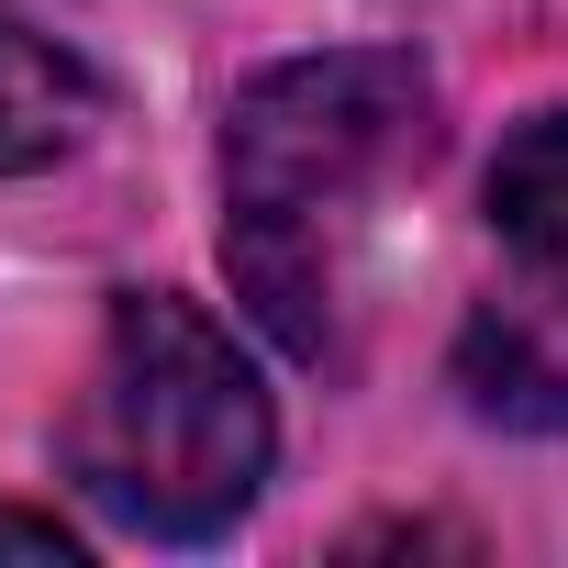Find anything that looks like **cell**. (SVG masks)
Returning <instances> with one entry per match:
<instances>
[{
    "label": "cell",
    "instance_id": "obj_1",
    "mask_svg": "<svg viewBox=\"0 0 568 568\" xmlns=\"http://www.w3.org/2000/svg\"><path fill=\"white\" fill-rule=\"evenodd\" d=\"M435 156V79L390 45H335L267 68L223 123V267L245 313L291 346H346V234L357 201H379L402 168Z\"/></svg>",
    "mask_w": 568,
    "mask_h": 568
},
{
    "label": "cell",
    "instance_id": "obj_2",
    "mask_svg": "<svg viewBox=\"0 0 568 568\" xmlns=\"http://www.w3.org/2000/svg\"><path fill=\"white\" fill-rule=\"evenodd\" d=\"M278 424L256 368L234 357V335L212 313H190L179 291H134L101 324L90 390L68 413V479L123 513L134 535L201 546L223 524H245V501L267 490Z\"/></svg>",
    "mask_w": 568,
    "mask_h": 568
},
{
    "label": "cell",
    "instance_id": "obj_3",
    "mask_svg": "<svg viewBox=\"0 0 568 568\" xmlns=\"http://www.w3.org/2000/svg\"><path fill=\"white\" fill-rule=\"evenodd\" d=\"M457 390L479 424L513 435H568V278L535 267V291H501L457 335Z\"/></svg>",
    "mask_w": 568,
    "mask_h": 568
},
{
    "label": "cell",
    "instance_id": "obj_4",
    "mask_svg": "<svg viewBox=\"0 0 568 568\" xmlns=\"http://www.w3.org/2000/svg\"><path fill=\"white\" fill-rule=\"evenodd\" d=\"M90 123V79L57 34H34L23 12H0V179H23L45 156H68Z\"/></svg>",
    "mask_w": 568,
    "mask_h": 568
},
{
    "label": "cell",
    "instance_id": "obj_5",
    "mask_svg": "<svg viewBox=\"0 0 568 568\" xmlns=\"http://www.w3.org/2000/svg\"><path fill=\"white\" fill-rule=\"evenodd\" d=\"M490 223L524 267L568 278V112H535L501 156H490Z\"/></svg>",
    "mask_w": 568,
    "mask_h": 568
},
{
    "label": "cell",
    "instance_id": "obj_6",
    "mask_svg": "<svg viewBox=\"0 0 568 568\" xmlns=\"http://www.w3.org/2000/svg\"><path fill=\"white\" fill-rule=\"evenodd\" d=\"M0 557H34V568H79L90 546L57 524V513H12V501H0Z\"/></svg>",
    "mask_w": 568,
    "mask_h": 568
}]
</instances>
